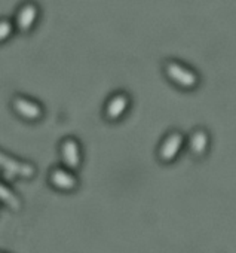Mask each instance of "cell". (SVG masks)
<instances>
[{
  "mask_svg": "<svg viewBox=\"0 0 236 253\" xmlns=\"http://www.w3.org/2000/svg\"><path fill=\"white\" fill-rule=\"evenodd\" d=\"M0 253H11V252H8V250H2V249H0Z\"/></svg>",
  "mask_w": 236,
  "mask_h": 253,
  "instance_id": "cell-10",
  "label": "cell"
},
{
  "mask_svg": "<svg viewBox=\"0 0 236 253\" xmlns=\"http://www.w3.org/2000/svg\"><path fill=\"white\" fill-rule=\"evenodd\" d=\"M48 185L51 186V189H54L55 192L60 194H74L79 186H80V180L77 176V171L67 169L63 164H57L54 167H51V170L48 171Z\"/></svg>",
  "mask_w": 236,
  "mask_h": 253,
  "instance_id": "cell-3",
  "label": "cell"
},
{
  "mask_svg": "<svg viewBox=\"0 0 236 253\" xmlns=\"http://www.w3.org/2000/svg\"><path fill=\"white\" fill-rule=\"evenodd\" d=\"M58 157L60 164L66 166L70 170L79 171L83 166L85 152L80 140L76 136H66L58 142Z\"/></svg>",
  "mask_w": 236,
  "mask_h": 253,
  "instance_id": "cell-4",
  "label": "cell"
},
{
  "mask_svg": "<svg viewBox=\"0 0 236 253\" xmlns=\"http://www.w3.org/2000/svg\"><path fill=\"white\" fill-rule=\"evenodd\" d=\"M130 95L125 92H116L113 94L104 104L102 107V116L110 121V122H116V121H121L125 113L130 109Z\"/></svg>",
  "mask_w": 236,
  "mask_h": 253,
  "instance_id": "cell-5",
  "label": "cell"
},
{
  "mask_svg": "<svg viewBox=\"0 0 236 253\" xmlns=\"http://www.w3.org/2000/svg\"><path fill=\"white\" fill-rule=\"evenodd\" d=\"M181 145H183V137H181V134H178V133L169 134V136L164 140V143L161 145V148H159V160L164 161V163L172 161V160L177 157V154H178Z\"/></svg>",
  "mask_w": 236,
  "mask_h": 253,
  "instance_id": "cell-7",
  "label": "cell"
},
{
  "mask_svg": "<svg viewBox=\"0 0 236 253\" xmlns=\"http://www.w3.org/2000/svg\"><path fill=\"white\" fill-rule=\"evenodd\" d=\"M9 107L12 113L26 124H40L46 116V109L43 103L27 94H14Z\"/></svg>",
  "mask_w": 236,
  "mask_h": 253,
  "instance_id": "cell-1",
  "label": "cell"
},
{
  "mask_svg": "<svg viewBox=\"0 0 236 253\" xmlns=\"http://www.w3.org/2000/svg\"><path fill=\"white\" fill-rule=\"evenodd\" d=\"M17 35L12 17H0V46L6 45Z\"/></svg>",
  "mask_w": 236,
  "mask_h": 253,
  "instance_id": "cell-8",
  "label": "cell"
},
{
  "mask_svg": "<svg viewBox=\"0 0 236 253\" xmlns=\"http://www.w3.org/2000/svg\"><path fill=\"white\" fill-rule=\"evenodd\" d=\"M165 70H167L168 78L172 79L174 82H177L180 86L190 88V86H193L198 82V79H196V76L193 73H190L187 69L181 67L177 63H168Z\"/></svg>",
  "mask_w": 236,
  "mask_h": 253,
  "instance_id": "cell-6",
  "label": "cell"
},
{
  "mask_svg": "<svg viewBox=\"0 0 236 253\" xmlns=\"http://www.w3.org/2000/svg\"><path fill=\"white\" fill-rule=\"evenodd\" d=\"M206 143H208V139H206V136H205V133H203V131H198V133H195V134H193V137H192V142H190L193 154H196V155H202V154L205 152Z\"/></svg>",
  "mask_w": 236,
  "mask_h": 253,
  "instance_id": "cell-9",
  "label": "cell"
},
{
  "mask_svg": "<svg viewBox=\"0 0 236 253\" xmlns=\"http://www.w3.org/2000/svg\"><path fill=\"white\" fill-rule=\"evenodd\" d=\"M40 18H42V8L36 0H24V2H21L17 6L12 15V21L15 24L17 33L20 35L33 33L37 29Z\"/></svg>",
  "mask_w": 236,
  "mask_h": 253,
  "instance_id": "cell-2",
  "label": "cell"
}]
</instances>
